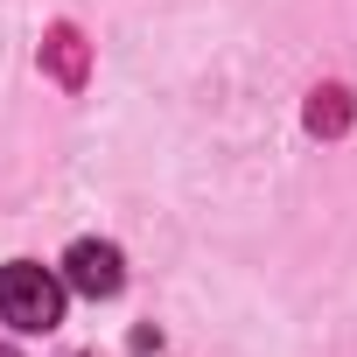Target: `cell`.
I'll list each match as a JSON object with an SVG mask.
<instances>
[{
    "label": "cell",
    "mask_w": 357,
    "mask_h": 357,
    "mask_svg": "<svg viewBox=\"0 0 357 357\" xmlns=\"http://www.w3.org/2000/svg\"><path fill=\"white\" fill-rule=\"evenodd\" d=\"M0 322L22 329V336H50L63 322V280L36 259H15L0 266Z\"/></svg>",
    "instance_id": "6da1fadb"
},
{
    "label": "cell",
    "mask_w": 357,
    "mask_h": 357,
    "mask_svg": "<svg viewBox=\"0 0 357 357\" xmlns=\"http://www.w3.org/2000/svg\"><path fill=\"white\" fill-rule=\"evenodd\" d=\"M350 119V105H343V91H315V105H308V126L315 133H336Z\"/></svg>",
    "instance_id": "3957f363"
},
{
    "label": "cell",
    "mask_w": 357,
    "mask_h": 357,
    "mask_svg": "<svg viewBox=\"0 0 357 357\" xmlns=\"http://www.w3.org/2000/svg\"><path fill=\"white\" fill-rule=\"evenodd\" d=\"M63 287H77L84 301H112V294L126 287V259H119V245H105V238H77V245L63 252Z\"/></svg>",
    "instance_id": "7a4b0ae2"
}]
</instances>
